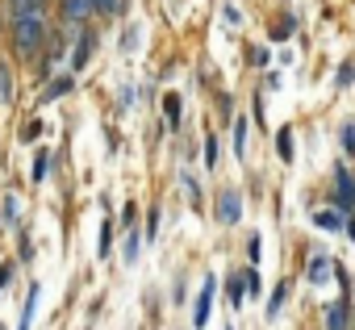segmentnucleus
<instances>
[{
	"label": "nucleus",
	"mask_w": 355,
	"mask_h": 330,
	"mask_svg": "<svg viewBox=\"0 0 355 330\" xmlns=\"http://www.w3.org/2000/svg\"><path fill=\"white\" fill-rule=\"evenodd\" d=\"M46 38V13H30V17H13V46L21 55H34Z\"/></svg>",
	"instance_id": "obj_1"
},
{
	"label": "nucleus",
	"mask_w": 355,
	"mask_h": 330,
	"mask_svg": "<svg viewBox=\"0 0 355 330\" xmlns=\"http://www.w3.org/2000/svg\"><path fill=\"white\" fill-rule=\"evenodd\" d=\"M239 218H243V197L230 189V193L218 197V222H222V226H234Z\"/></svg>",
	"instance_id": "obj_2"
},
{
	"label": "nucleus",
	"mask_w": 355,
	"mask_h": 330,
	"mask_svg": "<svg viewBox=\"0 0 355 330\" xmlns=\"http://www.w3.org/2000/svg\"><path fill=\"white\" fill-rule=\"evenodd\" d=\"M334 184H338V214H347V209H355V180H351V172L347 168H334Z\"/></svg>",
	"instance_id": "obj_3"
},
{
	"label": "nucleus",
	"mask_w": 355,
	"mask_h": 330,
	"mask_svg": "<svg viewBox=\"0 0 355 330\" xmlns=\"http://www.w3.org/2000/svg\"><path fill=\"white\" fill-rule=\"evenodd\" d=\"M214 288H218V280L209 276V280L201 284V297H197V309H193V326H197V330H205V322H209V305H214Z\"/></svg>",
	"instance_id": "obj_4"
},
{
	"label": "nucleus",
	"mask_w": 355,
	"mask_h": 330,
	"mask_svg": "<svg viewBox=\"0 0 355 330\" xmlns=\"http://www.w3.org/2000/svg\"><path fill=\"white\" fill-rule=\"evenodd\" d=\"M313 226H322V230H343L347 218H343L338 209H322V214H313Z\"/></svg>",
	"instance_id": "obj_5"
},
{
	"label": "nucleus",
	"mask_w": 355,
	"mask_h": 330,
	"mask_svg": "<svg viewBox=\"0 0 355 330\" xmlns=\"http://www.w3.org/2000/svg\"><path fill=\"white\" fill-rule=\"evenodd\" d=\"M13 17H30V13H46V0H9Z\"/></svg>",
	"instance_id": "obj_6"
},
{
	"label": "nucleus",
	"mask_w": 355,
	"mask_h": 330,
	"mask_svg": "<svg viewBox=\"0 0 355 330\" xmlns=\"http://www.w3.org/2000/svg\"><path fill=\"white\" fill-rule=\"evenodd\" d=\"M63 13H67L71 21H84V17L92 13V0H63Z\"/></svg>",
	"instance_id": "obj_7"
},
{
	"label": "nucleus",
	"mask_w": 355,
	"mask_h": 330,
	"mask_svg": "<svg viewBox=\"0 0 355 330\" xmlns=\"http://www.w3.org/2000/svg\"><path fill=\"white\" fill-rule=\"evenodd\" d=\"M326 330H347V305L343 301L326 309Z\"/></svg>",
	"instance_id": "obj_8"
},
{
	"label": "nucleus",
	"mask_w": 355,
	"mask_h": 330,
	"mask_svg": "<svg viewBox=\"0 0 355 330\" xmlns=\"http://www.w3.org/2000/svg\"><path fill=\"white\" fill-rule=\"evenodd\" d=\"M330 272H334V268H330V259H322V255L309 263V280H313V284H326V280H330Z\"/></svg>",
	"instance_id": "obj_9"
},
{
	"label": "nucleus",
	"mask_w": 355,
	"mask_h": 330,
	"mask_svg": "<svg viewBox=\"0 0 355 330\" xmlns=\"http://www.w3.org/2000/svg\"><path fill=\"white\" fill-rule=\"evenodd\" d=\"M163 113H167V125H180V96H175V92H167Z\"/></svg>",
	"instance_id": "obj_10"
},
{
	"label": "nucleus",
	"mask_w": 355,
	"mask_h": 330,
	"mask_svg": "<svg viewBox=\"0 0 355 330\" xmlns=\"http://www.w3.org/2000/svg\"><path fill=\"white\" fill-rule=\"evenodd\" d=\"M34 309H38V284H34V288H30V297H26V313H21V326H17V330H30Z\"/></svg>",
	"instance_id": "obj_11"
},
{
	"label": "nucleus",
	"mask_w": 355,
	"mask_h": 330,
	"mask_svg": "<svg viewBox=\"0 0 355 330\" xmlns=\"http://www.w3.org/2000/svg\"><path fill=\"white\" fill-rule=\"evenodd\" d=\"M276 150H280V159H284V163L293 159V134H288V130H280V138H276Z\"/></svg>",
	"instance_id": "obj_12"
},
{
	"label": "nucleus",
	"mask_w": 355,
	"mask_h": 330,
	"mask_svg": "<svg viewBox=\"0 0 355 330\" xmlns=\"http://www.w3.org/2000/svg\"><path fill=\"white\" fill-rule=\"evenodd\" d=\"M284 293H288V288H284V284H276V293H272V301H268V318H276V313H280V305H284Z\"/></svg>",
	"instance_id": "obj_13"
},
{
	"label": "nucleus",
	"mask_w": 355,
	"mask_h": 330,
	"mask_svg": "<svg viewBox=\"0 0 355 330\" xmlns=\"http://www.w3.org/2000/svg\"><path fill=\"white\" fill-rule=\"evenodd\" d=\"M234 150H247V121H234Z\"/></svg>",
	"instance_id": "obj_14"
},
{
	"label": "nucleus",
	"mask_w": 355,
	"mask_h": 330,
	"mask_svg": "<svg viewBox=\"0 0 355 330\" xmlns=\"http://www.w3.org/2000/svg\"><path fill=\"white\" fill-rule=\"evenodd\" d=\"M88 51H92V38H84V42L76 46V63H71V67H84V63H88Z\"/></svg>",
	"instance_id": "obj_15"
},
{
	"label": "nucleus",
	"mask_w": 355,
	"mask_h": 330,
	"mask_svg": "<svg viewBox=\"0 0 355 330\" xmlns=\"http://www.w3.org/2000/svg\"><path fill=\"white\" fill-rule=\"evenodd\" d=\"M205 168H218V142L205 138Z\"/></svg>",
	"instance_id": "obj_16"
},
{
	"label": "nucleus",
	"mask_w": 355,
	"mask_h": 330,
	"mask_svg": "<svg viewBox=\"0 0 355 330\" xmlns=\"http://www.w3.org/2000/svg\"><path fill=\"white\" fill-rule=\"evenodd\" d=\"M226 293H230L226 301H230V305L239 309V305H243V284H239V280H230V288H226Z\"/></svg>",
	"instance_id": "obj_17"
},
{
	"label": "nucleus",
	"mask_w": 355,
	"mask_h": 330,
	"mask_svg": "<svg viewBox=\"0 0 355 330\" xmlns=\"http://www.w3.org/2000/svg\"><path fill=\"white\" fill-rule=\"evenodd\" d=\"M343 146L355 155V121H347V125H343Z\"/></svg>",
	"instance_id": "obj_18"
},
{
	"label": "nucleus",
	"mask_w": 355,
	"mask_h": 330,
	"mask_svg": "<svg viewBox=\"0 0 355 330\" xmlns=\"http://www.w3.org/2000/svg\"><path fill=\"white\" fill-rule=\"evenodd\" d=\"M125 259H130V263L138 259V234H134V230H130V238H125Z\"/></svg>",
	"instance_id": "obj_19"
},
{
	"label": "nucleus",
	"mask_w": 355,
	"mask_h": 330,
	"mask_svg": "<svg viewBox=\"0 0 355 330\" xmlns=\"http://www.w3.org/2000/svg\"><path fill=\"white\" fill-rule=\"evenodd\" d=\"M46 163H51V155H38V159H34V180L46 176Z\"/></svg>",
	"instance_id": "obj_20"
},
{
	"label": "nucleus",
	"mask_w": 355,
	"mask_h": 330,
	"mask_svg": "<svg viewBox=\"0 0 355 330\" xmlns=\"http://www.w3.org/2000/svg\"><path fill=\"white\" fill-rule=\"evenodd\" d=\"M9 96H13V88H9V71L0 67V101H9Z\"/></svg>",
	"instance_id": "obj_21"
},
{
	"label": "nucleus",
	"mask_w": 355,
	"mask_h": 330,
	"mask_svg": "<svg viewBox=\"0 0 355 330\" xmlns=\"http://www.w3.org/2000/svg\"><path fill=\"white\" fill-rule=\"evenodd\" d=\"M355 80V63H343V71H338V84H351Z\"/></svg>",
	"instance_id": "obj_22"
},
{
	"label": "nucleus",
	"mask_w": 355,
	"mask_h": 330,
	"mask_svg": "<svg viewBox=\"0 0 355 330\" xmlns=\"http://www.w3.org/2000/svg\"><path fill=\"white\" fill-rule=\"evenodd\" d=\"M67 88H71V80H55V84H51V92H46V101H51V96H59V92H67Z\"/></svg>",
	"instance_id": "obj_23"
},
{
	"label": "nucleus",
	"mask_w": 355,
	"mask_h": 330,
	"mask_svg": "<svg viewBox=\"0 0 355 330\" xmlns=\"http://www.w3.org/2000/svg\"><path fill=\"white\" fill-rule=\"evenodd\" d=\"M5 280H9V268H0V288H5Z\"/></svg>",
	"instance_id": "obj_24"
},
{
	"label": "nucleus",
	"mask_w": 355,
	"mask_h": 330,
	"mask_svg": "<svg viewBox=\"0 0 355 330\" xmlns=\"http://www.w3.org/2000/svg\"><path fill=\"white\" fill-rule=\"evenodd\" d=\"M351 238H355V226H351Z\"/></svg>",
	"instance_id": "obj_25"
}]
</instances>
